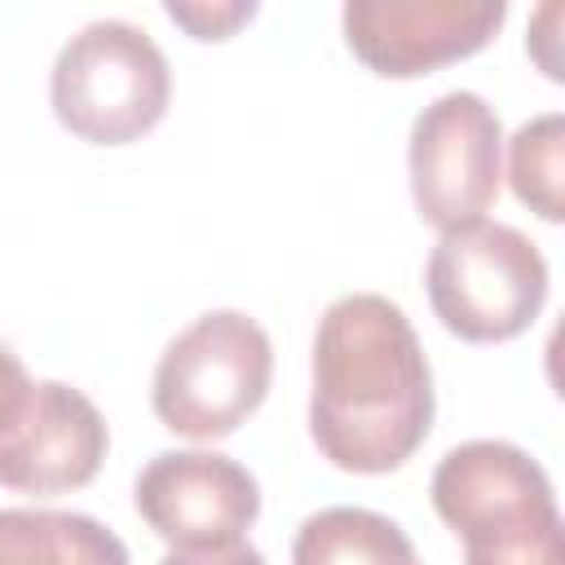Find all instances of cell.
<instances>
[{"label": "cell", "instance_id": "9c48e42d", "mask_svg": "<svg viewBox=\"0 0 565 565\" xmlns=\"http://www.w3.org/2000/svg\"><path fill=\"white\" fill-rule=\"evenodd\" d=\"M110 433L102 411L62 380H40L0 424V486L62 494L97 477Z\"/></svg>", "mask_w": 565, "mask_h": 565}, {"label": "cell", "instance_id": "5bb4252c", "mask_svg": "<svg viewBox=\"0 0 565 565\" xmlns=\"http://www.w3.org/2000/svg\"><path fill=\"white\" fill-rule=\"evenodd\" d=\"M159 565H265V556L238 539V543H216V547H168Z\"/></svg>", "mask_w": 565, "mask_h": 565}, {"label": "cell", "instance_id": "e0dca14e", "mask_svg": "<svg viewBox=\"0 0 565 565\" xmlns=\"http://www.w3.org/2000/svg\"><path fill=\"white\" fill-rule=\"evenodd\" d=\"M411 565H415V561H411Z\"/></svg>", "mask_w": 565, "mask_h": 565}, {"label": "cell", "instance_id": "30bf717a", "mask_svg": "<svg viewBox=\"0 0 565 565\" xmlns=\"http://www.w3.org/2000/svg\"><path fill=\"white\" fill-rule=\"evenodd\" d=\"M0 565H132L115 530L84 512L0 508Z\"/></svg>", "mask_w": 565, "mask_h": 565}, {"label": "cell", "instance_id": "8fae6325", "mask_svg": "<svg viewBox=\"0 0 565 565\" xmlns=\"http://www.w3.org/2000/svg\"><path fill=\"white\" fill-rule=\"evenodd\" d=\"M415 547L397 521L371 508H322L305 516L291 565H411Z\"/></svg>", "mask_w": 565, "mask_h": 565}, {"label": "cell", "instance_id": "2e32d148", "mask_svg": "<svg viewBox=\"0 0 565 565\" xmlns=\"http://www.w3.org/2000/svg\"><path fill=\"white\" fill-rule=\"evenodd\" d=\"M31 388V380H26V366L0 344V424L13 415V406L22 402V393Z\"/></svg>", "mask_w": 565, "mask_h": 565}, {"label": "cell", "instance_id": "52a82bcc", "mask_svg": "<svg viewBox=\"0 0 565 565\" xmlns=\"http://www.w3.org/2000/svg\"><path fill=\"white\" fill-rule=\"evenodd\" d=\"M503 18V0H349L340 13L349 49L388 79L481 53Z\"/></svg>", "mask_w": 565, "mask_h": 565}, {"label": "cell", "instance_id": "7a4b0ae2", "mask_svg": "<svg viewBox=\"0 0 565 565\" xmlns=\"http://www.w3.org/2000/svg\"><path fill=\"white\" fill-rule=\"evenodd\" d=\"M437 516L463 539V565H565V530L543 463L494 437L441 455L428 481Z\"/></svg>", "mask_w": 565, "mask_h": 565}, {"label": "cell", "instance_id": "3957f363", "mask_svg": "<svg viewBox=\"0 0 565 565\" xmlns=\"http://www.w3.org/2000/svg\"><path fill=\"white\" fill-rule=\"evenodd\" d=\"M172 97V71L150 31L124 18L79 26L53 57L49 102L66 132L93 146H124L150 132Z\"/></svg>", "mask_w": 565, "mask_h": 565}, {"label": "cell", "instance_id": "7c38bea8", "mask_svg": "<svg viewBox=\"0 0 565 565\" xmlns=\"http://www.w3.org/2000/svg\"><path fill=\"white\" fill-rule=\"evenodd\" d=\"M512 194L543 221L565 216V119L556 110L516 128L508 146Z\"/></svg>", "mask_w": 565, "mask_h": 565}, {"label": "cell", "instance_id": "8992f818", "mask_svg": "<svg viewBox=\"0 0 565 565\" xmlns=\"http://www.w3.org/2000/svg\"><path fill=\"white\" fill-rule=\"evenodd\" d=\"M406 172L415 212L428 225L450 230L477 221L494 203L503 177V128L494 106L468 88L428 102L411 124Z\"/></svg>", "mask_w": 565, "mask_h": 565}, {"label": "cell", "instance_id": "6da1fadb", "mask_svg": "<svg viewBox=\"0 0 565 565\" xmlns=\"http://www.w3.org/2000/svg\"><path fill=\"white\" fill-rule=\"evenodd\" d=\"M433 428V371L424 344L388 296L353 291L327 305L313 335L309 433L344 472L402 468Z\"/></svg>", "mask_w": 565, "mask_h": 565}, {"label": "cell", "instance_id": "5b68a950", "mask_svg": "<svg viewBox=\"0 0 565 565\" xmlns=\"http://www.w3.org/2000/svg\"><path fill=\"white\" fill-rule=\"evenodd\" d=\"M424 282L428 305L450 335L468 344H503L539 318L547 300V260L521 230L477 216L441 230Z\"/></svg>", "mask_w": 565, "mask_h": 565}, {"label": "cell", "instance_id": "ba28073f", "mask_svg": "<svg viewBox=\"0 0 565 565\" xmlns=\"http://www.w3.org/2000/svg\"><path fill=\"white\" fill-rule=\"evenodd\" d=\"M132 503L168 547H216L243 539L260 512V490L221 450H163L137 472Z\"/></svg>", "mask_w": 565, "mask_h": 565}, {"label": "cell", "instance_id": "9a60e30c", "mask_svg": "<svg viewBox=\"0 0 565 565\" xmlns=\"http://www.w3.org/2000/svg\"><path fill=\"white\" fill-rule=\"evenodd\" d=\"M556 22H561V4H543V9H539V26H534V35L525 40V44L534 49V57H539V66H543L547 79H561V62L552 57V44H556L552 26H556Z\"/></svg>", "mask_w": 565, "mask_h": 565}, {"label": "cell", "instance_id": "4fadbf2b", "mask_svg": "<svg viewBox=\"0 0 565 565\" xmlns=\"http://www.w3.org/2000/svg\"><path fill=\"white\" fill-rule=\"evenodd\" d=\"M163 13L177 22V26H185L194 40H230L243 22H252L256 18V4L252 0H172V4H163Z\"/></svg>", "mask_w": 565, "mask_h": 565}, {"label": "cell", "instance_id": "277c9868", "mask_svg": "<svg viewBox=\"0 0 565 565\" xmlns=\"http://www.w3.org/2000/svg\"><path fill=\"white\" fill-rule=\"evenodd\" d=\"M269 375L274 349L265 327L238 309H212L163 349L150 380V406L168 433L216 441L265 402Z\"/></svg>", "mask_w": 565, "mask_h": 565}]
</instances>
